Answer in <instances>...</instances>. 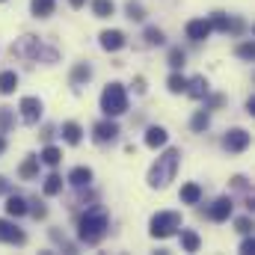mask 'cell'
I'll return each mask as SVG.
<instances>
[{
  "label": "cell",
  "mask_w": 255,
  "mask_h": 255,
  "mask_svg": "<svg viewBox=\"0 0 255 255\" xmlns=\"http://www.w3.org/2000/svg\"><path fill=\"white\" fill-rule=\"evenodd\" d=\"M178 163H181V151H178V148H166V151L154 160V166L148 169V184L157 187V190H163V187L175 178Z\"/></svg>",
  "instance_id": "obj_1"
},
{
  "label": "cell",
  "mask_w": 255,
  "mask_h": 255,
  "mask_svg": "<svg viewBox=\"0 0 255 255\" xmlns=\"http://www.w3.org/2000/svg\"><path fill=\"white\" fill-rule=\"evenodd\" d=\"M80 241L83 244H98L104 235H107V211L104 208H89L83 217H80Z\"/></svg>",
  "instance_id": "obj_2"
},
{
  "label": "cell",
  "mask_w": 255,
  "mask_h": 255,
  "mask_svg": "<svg viewBox=\"0 0 255 255\" xmlns=\"http://www.w3.org/2000/svg\"><path fill=\"white\" fill-rule=\"evenodd\" d=\"M12 57L30 60V63H36V60H48V63H54V60H57V51H54V48H45L36 36H24V39H18V42L12 45Z\"/></svg>",
  "instance_id": "obj_3"
},
{
  "label": "cell",
  "mask_w": 255,
  "mask_h": 255,
  "mask_svg": "<svg viewBox=\"0 0 255 255\" xmlns=\"http://www.w3.org/2000/svg\"><path fill=\"white\" fill-rule=\"evenodd\" d=\"M101 110H104V116H110V119L122 116L128 110V92H125L122 83H107V86H104V92H101Z\"/></svg>",
  "instance_id": "obj_4"
},
{
  "label": "cell",
  "mask_w": 255,
  "mask_h": 255,
  "mask_svg": "<svg viewBox=\"0 0 255 255\" xmlns=\"http://www.w3.org/2000/svg\"><path fill=\"white\" fill-rule=\"evenodd\" d=\"M181 214L178 211H160V214H154L151 217V238H157V241H163V238H172L178 229H181Z\"/></svg>",
  "instance_id": "obj_5"
},
{
  "label": "cell",
  "mask_w": 255,
  "mask_h": 255,
  "mask_svg": "<svg viewBox=\"0 0 255 255\" xmlns=\"http://www.w3.org/2000/svg\"><path fill=\"white\" fill-rule=\"evenodd\" d=\"M223 145H226V151H247V145H250V133L244 130V128H232L226 136H223Z\"/></svg>",
  "instance_id": "obj_6"
},
{
  "label": "cell",
  "mask_w": 255,
  "mask_h": 255,
  "mask_svg": "<svg viewBox=\"0 0 255 255\" xmlns=\"http://www.w3.org/2000/svg\"><path fill=\"white\" fill-rule=\"evenodd\" d=\"M21 119L27 122V125H36L39 119H42V101L39 98H33V95H27V98H21Z\"/></svg>",
  "instance_id": "obj_7"
},
{
  "label": "cell",
  "mask_w": 255,
  "mask_h": 255,
  "mask_svg": "<svg viewBox=\"0 0 255 255\" xmlns=\"http://www.w3.org/2000/svg\"><path fill=\"white\" fill-rule=\"evenodd\" d=\"M24 241H27V235L15 226V223H9V220H0V244H12V247H24Z\"/></svg>",
  "instance_id": "obj_8"
},
{
  "label": "cell",
  "mask_w": 255,
  "mask_h": 255,
  "mask_svg": "<svg viewBox=\"0 0 255 255\" xmlns=\"http://www.w3.org/2000/svg\"><path fill=\"white\" fill-rule=\"evenodd\" d=\"M92 136H95V142H113L119 136V125L107 116L104 122H98V125L92 128Z\"/></svg>",
  "instance_id": "obj_9"
},
{
  "label": "cell",
  "mask_w": 255,
  "mask_h": 255,
  "mask_svg": "<svg viewBox=\"0 0 255 255\" xmlns=\"http://www.w3.org/2000/svg\"><path fill=\"white\" fill-rule=\"evenodd\" d=\"M232 211H235L232 199H229V196H223V199H217V202L208 208V217H211L214 223H226V220L232 217Z\"/></svg>",
  "instance_id": "obj_10"
},
{
  "label": "cell",
  "mask_w": 255,
  "mask_h": 255,
  "mask_svg": "<svg viewBox=\"0 0 255 255\" xmlns=\"http://www.w3.org/2000/svg\"><path fill=\"white\" fill-rule=\"evenodd\" d=\"M101 48L110 51V54L122 51V48H125V33H122V30H104V33H101Z\"/></svg>",
  "instance_id": "obj_11"
},
{
  "label": "cell",
  "mask_w": 255,
  "mask_h": 255,
  "mask_svg": "<svg viewBox=\"0 0 255 255\" xmlns=\"http://www.w3.org/2000/svg\"><path fill=\"white\" fill-rule=\"evenodd\" d=\"M211 30H220V33H229V30H244V24L241 21H232L229 15H223V12H214L211 15Z\"/></svg>",
  "instance_id": "obj_12"
},
{
  "label": "cell",
  "mask_w": 255,
  "mask_h": 255,
  "mask_svg": "<svg viewBox=\"0 0 255 255\" xmlns=\"http://www.w3.org/2000/svg\"><path fill=\"white\" fill-rule=\"evenodd\" d=\"M208 36H211V24H208L205 18H193V21H187V39L202 42V39H208Z\"/></svg>",
  "instance_id": "obj_13"
},
{
  "label": "cell",
  "mask_w": 255,
  "mask_h": 255,
  "mask_svg": "<svg viewBox=\"0 0 255 255\" xmlns=\"http://www.w3.org/2000/svg\"><path fill=\"white\" fill-rule=\"evenodd\" d=\"M184 92L190 95V98H196V101H202V98H208V80L199 74V77H193V80H187V86H184Z\"/></svg>",
  "instance_id": "obj_14"
},
{
  "label": "cell",
  "mask_w": 255,
  "mask_h": 255,
  "mask_svg": "<svg viewBox=\"0 0 255 255\" xmlns=\"http://www.w3.org/2000/svg\"><path fill=\"white\" fill-rule=\"evenodd\" d=\"M166 139H169V133L160 125H154V128L145 130V145H148V148H160V145H166Z\"/></svg>",
  "instance_id": "obj_15"
},
{
  "label": "cell",
  "mask_w": 255,
  "mask_h": 255,
  "mask_svg": "<svg viewBox=\"0 0 255 255\" xmlns=\"http://www.w3.org/2000/svg\"><path fill=\"white\" fill-rule=\"evenodd\" d=\"M18 175H21L24 181L36 178V175H39V157H36V154H27V157H24V163L18 166Z\"/></svg>",
  "instance_id": "obj_16"
},
{
  "label": "cell",
  "mask_w": 255,
  "mask_h": 255,
  "mask_svg": "<svg viewBox=\"0 0 255 255\" xmlns=\"http://www.w3.org/2000/svg\"><path fill=\"white\" fill-rule=\"evenodd\" d=\"M68 181H71L74 187H86V184L92 181V169H89V166H74V169L68 172Z\"/></svg>",
  "instance_id": "obj_17"
},
{
  "label": "cell",
  "mask_w": 255,
  "mask_h": 255,
  "mask_svg": "<svg viewBox=\"0 0 255 255\" xmlns=\"http://www.w3.org/2000/svg\"><path fill=\"white\" fill-rule=\"evenodd\" d=\"M63 139L68 145H77L80 139H83V128L77 125V122H65L63 125Z\"/></svg>",
  "instance_id": "obj_18"
},
{
  "label": "cell",
  "mask_w": 255,
  "mask_h": 255,
  "mask_svg": "<svg viewBox=\"0 0 255 255\" xmlns=\"http://www.w3.org/2000/svg\"><path fill=\"white\" fill-rule=\"evenodd\" d=\"M18 89V74L15 71H0V95H12Z\"/></svg>",
  "instance_id": "obj_19"
},
{
  "label": "cell",
  "mask_w": 255,
  "mask_h": 255,
  "mask_svg": "<svg viewBox=\"0 0 255 255\" xmlns=\"http://www.w3.org/2000/svg\"><path fill=\"white\" fill-rule=\"evenodd\" d=\"M6 214H9V217H24V214H27V202H24L21 196H9V199H6Z\"/></svg>",
  "instance_id": "obj_20"
},
{
  "label": "cell",
  "mask_w": 255,
  "mask_h": 255,
  "mask_svg": "<svg viewBox=\"0 0 255 255\" xmlns=\"http://www.w3.org/2000/svg\"><path fill=\"white\" fill-rule=\"evenodd\" d=\"M199 199H202V187H199V184H184V187H181V202H184V205H199Z\"/></svg>",
  "instance_id": "obj_21"
},
{
  "label": "cell",
  "mask_w": 255,
  "mask_h": 255,
  "mask_svg": "<svg viewBox=\"0 0 255 255\" xmlns=\"http://www.w3.org/2000/svg\"><path fill=\"white\" fill-rule=\"evenodd\" d=\"M89 77H92V65H89V63H77V65H74V71H71V83H74V86L86 83Z\"/></svg>",
  "instance_id": "obj_22"
},
{
  "label": "cell",
  "mask_w": 255,
  "mask_h": 255,
  "mask_svg": "<svg viewBox=\"0 0 255 255\" xmlns=\"http://www.w3.org/2000/svg\"><path fill=\"white\" fill-rule=\"evenodd\" d=\"M54 6H57V0H33V3H30V9H33L36 18H48V15L54 12Z\"/></svg>",
  "instance_id": "obj_23"
},
{
  "label": "cell",
  "mask_w": 255,
  "mask_h": 255,
  "mask_svg": "<svg viewBox=\"0 0 255 255\" xmlns=\"http://www.w3.org/2000/svg\"><path fill=\"white\" fill-rule=\"evenodd\" d=\"M92 12H95V18H110L116 12V6H113V0H92Z\"/></svg>",
  "instance_id": "obj_24"
},
{
  "label": "cell",
  "mask_w": 255,
  "mask_h": 255,
  "mask_svg": "<svg viewBox=\"0 0 255 255\" xmlns=\"http://www.w3.org/2000/svg\"><path fill=\"white\" fill-rule=\"evenodd\" d=\"M199 244H202V241H199L196 232H184V229H181V250H184V253H196Z\"/></svg>",
  "instance_id": "obj_25"
},
{
  "label": "cell",
  "mask_w": 255,
  "mask_h": 255,
  "mask_svg": "<svg viewBox=\"0 0 255 255\" xmlns=\"http://www.w3.org/2000/svg\"><path fill=\"white\" fill-rule=\"evenodd\" d=\"M63 160V151L57 148V145H45V151H42V163H48V166H57Z\"/></svg>",
  "instance_id": "obj_26"
},
{
  "label": "cell",
  "mask_w": 255,
  "mask_h": 255,
  "mask_svg": "<svg viewBox=\"0 0 255 255\" xmlns=\"http://www.w3.org/2000/svg\"><path fill=\"white\" fill-rule=\"evenodd\" d=\"M166 86H169V92H172V95H181V92H184V86H187V77H181V74L175 71V74H169Z\"/></svg>",
  "instance_id": "obj_27"
},
{
  "label": "cell",
  "mask_w": 255,
  "mask_h": 255,
  "mask_svg": "<svg viewBox=\"0 0 255 255\" xmlns=\"http://www.w3.org/2000/svg\"><path fill=\"white\" fill-rule=\"evenodd\" d=\"M57 193H63V178L60 175H48L45 178V196H57Z\"/></svg>",
  "instance_id": "obj_28"
},
{
  "label": "cell",
  "mask_w": 255,
  "mask_h": 255,
  "mask_svg": "<svg viewBox=\"0 0 255 255\" xmlns=\"http://www.w3.org/2000/svg\"><path fill=\"white\" fill-rule=\"evenodd\" d=\"M125 12H128V18H130V21H142V18H145V9H142V3H136V0H130V3H128Z\"/></svg>",
  "instance_id": "obj_29"
},
{
  "label": "cell",
  "mask_w": 255,
  "mask_h": 255,
  "mask_svg": "<svg viewBox=\"0 0 255 255\" xmlns=\"http://www.w3.org/2000/svg\"><path fill=\"white\" fill-rule=\"evenodd\" d=\"M193 130H199V133H202V130H205V128L211 125V116H208V113H205V110H199V113H196V116H193Z\"/></svg>",
  "instance_id": "obj_30"
},
{
  "label": "cell",
  "mask_w": 255,
  "mask_h": 255,
  "mask_svg": "<svg viewBox=\"0 0 255 255\" xmlns=\"http://www.w3.org/2000/svg\"><path fill=\"white\" fill-rule=\"evenodd\" d=\"M145 39H148V45H163L166 39H163V30H157V27H148L145 30Z\"/></svg>",
  "instance_id": "obj_31"
},
{
  "label": "cell",
  "mask_w": 255,
  "mask_h": 255,
  "mask_svg": "<svg viewBox=\"0 0 255 255\" xmlns=\"http://www.w3.org/2000/svg\"><path fill=\"white\" fill-rule=\"evenodd\" d=\"M169 65H172V68H181V65H184V51H181V48H172V51H169Z\"/></svg>",
  "instance_id": "obj_32"
},
{
  "label": "cell",
  "mask_w": 255,
  "mask_h": 255,
  "mask_svg": "<svg viewBox=\"0 0 255 255\" xmlns=\"http://www.w3.org/2000/svg\"><path fill=\"white\" fill-rule=\"evenodd\" d=\"M238 57H244V60H255V45L253 42H244V45L238 48Z\"/></svg>",
  "instance_id": "obj_33"
},
{
  "label": "cell",
  "mask_w": 255,
  "mask_h": 255,
  "mask_svg": "<svg viewBox=\"0 0 255 255\" xmlns=\"http://www.w3.org/2000/svg\"><path fill=\"white\" fill-rule=\"evenodd\" d=\"M30 205H33V208H27V214H33L36 220H45V214H48V208H45L42 202H30Z\"/></svg>",
  "instance_id": "obj_34"
},
{
  "label": "cell",
  "mask_w": 255,
  "mask_h": 255,
  "mask_svg": "<svg viewBox=\"0 0 255 255\" xmlns=\"http://www.w3.org/2000/svg\"><path fill=\"white\" fill-rule=\"evenodd\" d=\"M235 226H238V232H241V235H250V232H253V223H250V217H241Z\"/></svg>",
  "instance_id": "obj_35"
},
{
  "label": "cell",
  "mask_w": 255,
  "mask_h": 255,
  "mask_svg": "<svg viewBox=\"0 0 255 255\" xmlns=\"http://www.w3.org/2000/svg\"><path fill=\"white\" fill-rule=\"evenodd\" d=\"M9 125H12V110L3 107V110H0V130H6Z\"/></svg>",
  "instance_id": "obj_36"
},
{
  "label": "cell",
  "mask_w": 255,
  "mask_h": 255,
  "mask_svg": "<svg viewBox=\"0 0 255 255\" xmlns=\"http://www.w3.org/2000/svg\"><path fill=\"white\" fill-rule=\"evenodd\" d=\"M9 190H12V184H9V181L0 175V196H9Z\"/></svg>",
  "instance_id": "obj_37"
},
{
  "label": "cell",
  "mask_w": 255,
  "mask_h": 255,
  "mask_svg": "<svg viewBox=\"0 0 255 255\" xmlns=\"http://www.w3.org/2000/svg\"><path fill=\"white\" fill-rule=\"evenodd\" d=\"M241 253H255V241H250V238H247V241L241 244Z\"/></svg>",
  "instance_id": "obj_38"
},
{
  "label": "cell",
  "mask_w": 255,
  "mask_h": 255,
  "mask_svg": "<svg viewBox=\"0 0 255 255\" xmlns=\"http://www.w3.org/2000/svg\"><path fill=\"white\" fill-rule=\"evenodd\" d=\"M232 184H235L238 190H247V178H241V175H235V178H232Z\"/></svg>",
  "instance_id": "obj_39"
},
{
  "label": "cell",
  "mask_w": 255,
  "mask_h": 255,
  "mask_svg": "<svg viewBox=\"0 0 255 255\" xmlns=\"http://www.w3.org/2000/svg\"><path fill=\"white\" fill-rule=\"evenodd\" d=\"M68 3H71V6H74V9H80V6H83V3H86V0H68Z\"/></svg>",
  "instance_id": "obj_40"
},
{
  "label": "cell",
  "mask_w": 255,
  "mask_h": 255,
  "mask_svg": "<svg viewBox=\"0 0 255 255\" xmlns=\"http://www.w3.org/2000/svg\"><path fill=\"white\" fill-rule=\"evenodd\" d=\"M3 148H6V139H3V136H0V154H3Z\"/></svg>",
  "instance_id": "obj_41"
},
{
  "label": "cell",
  "mask_w": 255,
  "mask_h": 255,
  "mask_svg": "<svg viewBox=\"0 0 255 255\" xmlns=\"http://www.w3.org/2000/svg\"><path fill=\"white\" fill-rule=\"evenodd\" d=\"M0 3H3V0H0Z\"/></svg>",
  "instance_id": "obj_42"
}]
</instances>
